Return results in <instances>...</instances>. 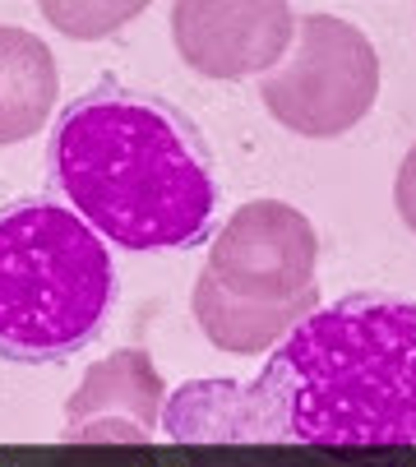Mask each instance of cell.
<instances>
[{
	"instance_id": "cell-1",
	"label": "cell",
	"mask_w": 416,
	"mask_h": 467,
	"mask_svg": "<svg viewBox=\"0 0 416 467\" xmlns=\"http://www.w3.org/2000/svg\"><path fill=\"white\" fill-rule=\"evenodd\" d=\"M51 176L102 241L190 250L218 213V181L199 130L167 102L98 88L51 135Z\"/></svg>"
},
{
	"instance_id": "cell-8",
	"label": "cell",
	"mask_w": 416,
	"mask_h": 467,
	"mask_svg": "<svg viewBox=\"0 0 416 467\" xmlns=\"http://www.w3.org/2000/svg\"><path fill=\"white\" fill-rule=\"evenodd\" d=\"M60 102L51 47L15 24H0V149L37 140Z\"/></svg>"
},
{
	"instance_id": "cell-10",
	"label": "cell",
	"mask_w": 416,
	"mask_h": 467,
	"mask_svg": "<svg viewBox=\"0 0 416 467\" xmlns=\"http://www.w3.org/2000/svg\"><path fill=\"white\" fill-rule=\"evenodd\" d=\"M162 403H167V384H162L153 357L139 348H125V352H111L107 361L88 366L84 384L65 403V426H84L93 417H125L153 435L162 421Z\"/></svg>"
},
{
	"instance_id": "cell-11",
	"label": "cell",
	"mask_w": 416,
	"mask_h": 467,
	"mask_svg": "<svg viewBox=\"0 0 416 467\" xmlns=\"http://www.w3.org/2000/svg\"><path fill=\"white\" fill-rule=\"evenodd\" d=\"M47 24H56L65 37H79V42H93V37H107L116 28H125L130 19L144 15V5L139 0H130V5H88V0H75V5H60V0H51V5H42Z\"/></svg>"
},
{
	"instance_id": "cell-4",
	"label": "cell",
	"mask_w": 416,
	"mask_h": 467,
	"mask_svg": "<svg viewBox=\"0 0 416 467\" xmlns=\"http://www.w3.org/2000/svg\"><path fill=\"white\" fill-rule=\"evenodd\" d=\"M380 51L342 15H306L277 70L259 79L264 111L301 140H338L375 111Z\"/></svg>"
},
{
	"instance_id": "cell-13",
	"label": "cell",
	"mask_w": 416,
	"mask_h": 467,
	"mask_svg": "<svg viewBox=\"0 0 416 467\" xmlns=\"http://www.w3.org/2000/svg\"><path fill=\"white\" fill-rule=\"evenodd\" d=\"M69 440H149V431L139 421H125V417H93L84 426H69L65 431Z\"/></svg>"
},
{
	"instance_id": "cell-12",
	"label": "cell",
	"mask_w": 416,
	"mask_h": 467,
	"mask_svg": "<svg viewBox=\"0 0 416 467\" xmlns=\"http://www.w3.org/2000/svg\"><path fill=\"white\" fill-rule=\"evenodd\" d=\"M393 209L407 223V232H416V144L402 153L398 176H393Z\"/></svg>"
},
{
	"instance_id": "cell-2",
	"label": "cell",
	"mask_w": 416,
	"mask_h": 467,
	"mask_svg": "<svg viewBox=\"0 0 416 467\" xmlns=\"http://www.w3.org/2000/svg\"><path fill=\"white\" fill-rule=\"evenodd\" d=\"M296 444H416V301L347 296L306 315L259 370Z\"/></svg>"
},
{
	"instance_id": "cell-6",
	"label": "cell",
	"mask_w": 416,
	"mask_h": 467,
	"mask_svg": "<svg viewBox=\"0 0 416 467\" xmlns=\"http://www.w3.org/2000/svg\"><path fill=\"white\" fill-rule=\"evenodd\" d=\"M283 0H185L172 5V47L203 79H264L296 42Z\"/></svg>"
},
{
	"instance_id": "cell-5",
	"label": "cell",
	"mask_w": 416,
	"mask_h": 467,
	"mask_svg": "<svg viewBox=\"0 0 416 467\" xmlns=\"http://www.w3.org/2000/svg\"><path fill=\"white\" fill-rule=\"evenodd\" d=\"M315 223L287 199H250L213 236L203 269L241 301L283 306L315 287Z\"/></svg>"
},
{
	"instance_id": "cell-3",
	"label": "cell",
	"mask_w": 416,
	"mask_h": 467,
	"mask_svg": "<svg viewBox=\"0 0 416 467\" xmlns=\"http://www.w3.org/2000/svg\"><path fill=\"white\" fill-rule=\"evenodd\" d=\"M116 301L107 241L51 199L0 209V357L56 361L98 338Z\"/></svg>"
},
{
	"instance_id": "cell-9",
	"label": "cell",
	"mask_w": 416,
	"mask_h": 467,
	"mask_svg": "<svg viewBox=\"0 0 416 467\" xmlns=\"http://www.w3.org/2000/svg\"><path fill=\"white\" fill-rule=\"evenodd\" d=\"M190 310H194V324L203 328V338L213 343L218 352H232V357H264L273 352L287 333L315 315V287L296 301H283V306H255V301H241L232 292H223V283L213 274H199L194 278V292H190Z\"/></svg>"
},
{
	"instance_id": "cell-7",
	"label": "cell",
	"mask_w": 416,
	"mask_h": 467,
	"mask_svg": "<svg viewBox=\"0 0 416 467\" xmlns=\"http://www.w3.org/2000/svg\"><path fill=\"white\" fill-rule=\"evenodd\" d=\"M172 440H283L259 384L241 379H190L167 393L162 421Z\"/></svg>"
}]
</instances>
